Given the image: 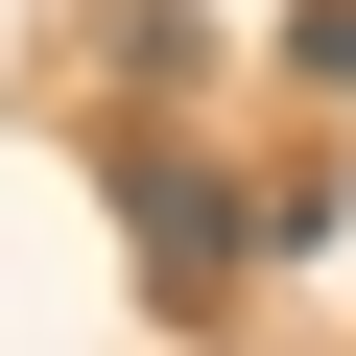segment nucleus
I'll use <instances>...</instances> for the list:
<instances>
[{"instance_id": "nucleus-1", "label": "nucleus", "mask_w": 356, "mask_h": 356, "mask_svg": "<svg viewBox=\"0 0 356 356\" xmlns=\"http://www.w3.org/2000/svg\"><path fill=\"white\" fill-rule=\"evenodd\" d=\"M119 238H143L166 309H214V285H238V191H214L191 143H119Z\"/></svg>"}, {"instance_id": "nucleus-2", "label": "nucleus", "mask_w": 356, "mask_h": 356, "mask_svg": "<svg viewBox=\"0 0 356 356\" xmlns=\"http://www.w3.org/2000/svg\"><path fill=\"white\" fill-rule=\"evenodd\" d=\"M285 72H309V95H356V0H309V24H285Z\"/></svg>"}]
</instances>
